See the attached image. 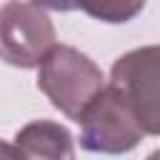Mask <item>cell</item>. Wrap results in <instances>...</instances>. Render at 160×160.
<instances>
[{"label":"cell","instance_id":"cell-9","mask_svg":"<svg viewBox=\"0 0 160 160\" xmlns=\"http://www.w3.org/2000/svg\"><path fill=\"white\" fill-rule=\"evenodd\" d=\"M145 160H160V148H158V150H152V152H150Z\"/></svg>","mask_w":160,"mask_h":160},{"label":"cell","instance_id":"cell-1","mask_svg":"<svg viewBox=\"0 0 160 160\" xmlns=\"http://www.w3.org/2000/svg\"><path fill=\"white\" fill-rule=\"evenodd\" d=\"M38 88L70 120H80L82 110L105 88L102 70L72 45H55L38 65Z\"/></svg>","mask_w":160,"mask_h":160},{"label":"cell","instance_id":"cell-3","mask_svg":"<svg viewBox=\"0 0 160 160\" xmlns=\"http://www.w3.org/2000/svg\"><path fill=\"white\" fill-rule=\"evenodd\" d=\"M78 125H80V148L100 155L130 152L145 138L132 110L110 85H105L92 98V102L82 110Z\"/></svg>","mask_w":160,"mask_h":160},{"label":"cell","instance_id":"cell-8","mask_svg":"<svg viewBox=\"0 0 160 160\" xmlns=\"http://www.w3.org/2000/svg\"><path fill=\"white\" fill-rule=\"evenodd\" d=\"M0 160H22V158H20V152H18L15 145L0 140Z\"/></svg>","mask_w":160,"mask_h":160},{"label":"cell","instance_id":"cell-7","mask_svg":"<svg viewBox=\"0 0 160 160\" xmlns=\"http://www.w3.org/2000/svg\"><path fill=\"white\" fill-rule=\"evenodd\" d=\"M40 10H58V12H70L78 8V0H30Z\"/></svg>","mask_w":160,"mask_h":160},{"label":"cell","instance_id":"cell-6","mask_svg":"<svg viewBox=\"0 0 160 160\" xmlns=\"http://www.w3.org/2000/svg\"><path fill=\"white\" fill-rule=\"evenodd\" d=\"M78 8L100 22L120 25L140 15V10L145 8V0H78Z\"/></svg>","mask_w":160,"mask_h":160},{"label":"cell","instance_id":"cell-5","mask_svg":"<svg viewBox=\"0 0 160 160\" xmlns=\"http://www.w3.org/2000/svg\"><path fill=\"white\" fill-rule=\"evenodd\" d=\"M22 160H75V142L65 125L55 120H30L12 142Z\"/></svg>","mask_w":160,"mask_h":160},{"label":"cell","instance_id":"cell-2","mask_svg":"<svg viewBox=\"0 0 160 160\" xmlns=\"http://www.w3.org/2000/svg\"><path fill=\"white\" fill-rule=\"evenodd\" d=\"M132 110L145 135H160V45H142L120 55L108 82Z\"/></svg>","mask_w":160,"mask_h":160},{"label":"cell","instance_id":"cell-4","mask_svg":"<svg viewBox=\"0 0 160 160\" xmlns=\"http://www.w3.org/2000/svg\"><path fill=\"white\" fill-rule=\"evenodd\" d=\"M55 25L32 2L10 0L0 8V60L12 68H38L58 45Z\"/></svg>","mask_w":160,"mask_h":160}]
</instances>
